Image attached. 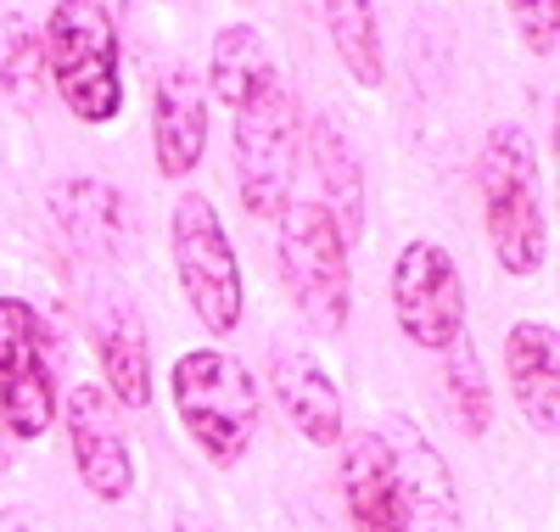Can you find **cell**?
<instances>
[{"label":"cell","instance_id":"obj_18","mask_svg":"<svg viewBox=\"0 0 560 532\" xmlns=\"http://www.w3.org/2000/svg\"><path fill=\"white\" fill-rule=\"evenodd\" d=\"M208 79H213V95L230 107V113H242L258 90L275 84V57H269V45L258 28L247 23H230L213 34V57H208Z\"/></svg>","mask_w":560,"mask_h":532},{"label":"cell","instance_id":"obj_24","mask_svg":"<svg viewBox=\"0 0 560 532\" xmlns=\"http://www.w3.org/2000/svg\"><path fill=\"white\" fill-rule=\"evenodd\" d=\"M174 532H219V527H213V521H202V516H179V521H174Z\"/></svg>","mask_w":560,"mask_h":532},{"label":"cell","instance_id":"obj_23","mask_svg":"<svg viewBox=\"0 0 560 532\" xmlns=\"http://www.w3.org/2000/svg\"><path fill=\"white\" fill-rule=\"evenodd\" d=\"M0 532H34V516L18 510V505H12V510H0Z\"/></svg>","mask_w":560,"mask_h":532},{"label":"cell","instance_id":"obj_6","mask_svg":"<svg viewBox=\"0 0 560 532\" xmlns=\"http://www.w3.org/2000/svg\"><path fill=\"white\" fill-rule=\"evenodd\" d=\"M298 140H303L298 95L280 79L269 90H258L253 102L236 113V190H242L247 213L275 219V213L292 208Z\"/></svg>","mask_w":560,"mask_h":532},{"label":"cell","instance_id":"obj_16","mask_svg":"<svg viewBox=\"0 0 560 532\" xmlns=\"http://www.w3.org/2000/svg\"><path fill=\"white\" fill-rule=\"evenodd\" d=\"M303 140H308L314 180H319V190H325L319 208L337 219L342 241L353 247V241L364 235V163H359V152L348 147V135H342V124H337L331 113H314L308 129H303Z\"/></svg>","mask_w":560,"mask_h":532},{"label":"cell","instance_id":"obj_19","mask_svg":"<svg viewBox=\"0 0 560 532\" xmlns=\"http://www.w3.org/2000/svg\"><path fill=\"white\" fill-rule=\"evenodd\" d=\"M325 34H331V51L342 57L348 79L359 90H376L387 79L382 62V28H376V0H319Z\"/></svg>","mask_w":560,"mask_h":532},{"label":"cell","instance_id":"obj_4","mask_svg":"<svg viewBox=\"0 0 560 532\" xmlns=\"http://www.w3.org/2000/svg\"><path fill=\"white\" fill-rule=\"evenodd\" d=\"M280 280H287L298 314L319 336H337L348 325V314H353L348 241L319 203H292L280 213Z\"/></svg>","mask_w":560,"mask_h":532},{"label":"cell","instance_id":"obj_7","mask_svg":"<svg viewBox=\"0 0 560 532\" xmlns=\"http://www.w3.org/2000/svg\"><path fill=\"white\" fill-rule=\"evenodd\" d=\"M57 343L23 298H0V420L18 443H39L57 426Z\"/></svg>","mask_w":560,"mask_h":532},{"label":"cell","instance_id":"obj_22","mask_svg":"<svg viewBox=\"0 0 560 532\" xmlns=\"http://www.w3.org/2000/svg\"><path fill=\"white\" fill-rule=\"evenodd\" d=\"M533 57H555L560 45V0H504Z\"/></svg>","mask_w":560,"mask_h":532},{"label":"cell","instance_id":"obj_1","mask_svg":"<svg viewBox=\"0 0 560 532\" xmlns=\"http://www.w3.org/2000/svg\"><path fill=\"white\" fill-rule=\"evenodd\" d=\"M482 185V219L504 275H538L549 258V219H544V185H538V152L522 124H499L482 140L477 158Z\"/></svg>","mask_w":560,"mask_h":532},{"label":"cell","instance_id":"obj_8","mask_svg":"<svg viewBox=\"0 0 560 532\" xmlns=\"http://www.w3.org/2000/svg\"><path fill=\"white\" fill-rule=\"evenodd\" d=\"M393 320L427 354H448L465 336V280L448 247L409 241L393 258Z\"/></svg>","mask_w":560,"mask_h":532},{"label":"cell","instance_id":"obj_9","mask_svg":"<svg viewBox=\"0 0 560 532\" xmlns=\"http://www.w3.org/2000/svg\"><path fill=\"white\" fill-rule=\"evenodd\" d=\"M387 449L393 488H398V516L404 532H465V505L459 482L443 460V449L404 415H382V426H370Z\"/></svg>","mask_w":560,"mask_h":532},{"label":"cell","instance_id":"obj_15","mask_svg":"<svg viewBox=\"0 0 560 532\" xmlns=\"http://www.w3.org/2000/svg\"><path fill=\"white\" fill-rule=\"evenodd\" d=\"M504 375H510V398L527 415L538 438L560 431V348L555 331L538 320H516L504 331Z\"/></svg>","mask_w":560,"mask_h":532},{"label":"cell","instance_id":"obj_3","mask_svg":"<svg viewBox=\"0 0 560 532\" xmlns=\"http://www.w3.org/2000/svg\"><path fill=\"white\" fill-rule=\"evenodd\" d=\"M51 84L79 124H113L124 107V73H118V28L102 0H57L39 34Z\"/></svg>","mask_w":560,"mask_h":532},{"label":"cell","instance_id":"obj_10","mask_svg":"<svg viewBox=\"0 0 560 532\" xmlns=\"http://www.w3.org/2000/svg\"><path fill=\"white\" fill-rule=\"evenodd\" d=\"M62 426H68V449H73V471L90 494L102 505H118L129 499L135 488V454H129V438L113 415V398L107 386H68V404H62Z\"/></svg>","mask_w":560,"mask_h":532},{"label":"cell","instance_id":"obj_17","mask_svg":"<svg viewBox=\"0 0 560 532\" xmlns=\"http://www.w3.org/2000/svg\"><path fill=\"white\" fill-rule=\"evenodd\" d=\"M342 505L353 532H404L393 465L376 431H359V438L342 443Z\"/></svg>","mask_w":560,"mask_h":532},{"label":"cell","instance_id":"obj_2","mask_svg":"<svg viewBox=\"0 0 560 532\" xmlns=\"http://www.w3.org/2000/svg\"><path fill=\"white\" fill-rule=\"evenodd\" d=\"M168 393L179 409V426L213 465H242L253 438H258V381L247 375L242 359L224 348H197L179 354Z\"/></svg>","mask_w":560,"mask_h":532},{"label":"cell","instance_id":"obj_5","mask_svg":"<svg viewBox=\"0 0 560 532\" xmlns=\"http://www.w3.org/2000/svg\"><path fill=\"white\" fill-rule=\"evenodd\" d=\"M168 241H174V275H179L185 303L197 309L208 336H230L242 325L247 292H242V258L230 247L213 203L197 197V190H185L168 213Z\"/></svg>","mask_w":560,"mask_h":532},{"label":"cell","instance_id":"obj_13","mask_svg":"<svg viewBox=\"0 0 560 532\" xmlns=\"http://www.w3.org/2000/svg\"><path fill=\"white\" fill-rule=\"evenodd\" d=\"M269 386H275L280 409H287V420L303 431L314 449H337L348 438V431H342V393H337L331 370H325L308 348H292V343L275 348Z\"/></svg>","mask_w":560,"mask_h":532},{"label":"cell","instance_id":"obj_14","mask_svg":"<svg viewBox=\"0 0 560 532\" xmlns=\"http://www.w3.org/2000/svg\"><path fill=\"white\" fill-rule=\"evenodd\" d=\"M152 152L163 180H185L208 152V95L191 68H163L152 95Z\"/></svg>","mask_w":560,"mask_h":532},{"label":"cell","instance_id":"obj_21","mask_svg":"<svg viewBox=\"0 0 560 532\" xmlns=\"http://www.w3.org/2000/svg\"><path fill=\"white\" fill-rule=\"evenodd\" d=\"M39 57H45V51H39V34H34L23 18L0 23V90L18 95L23 107L39 102V68H45Z\"/></svg>","mask_w":560,"mask_h":532},{"label":"cell","instance_id":"obj_11","mask_svg":"<svg viewBox=\"0 0 560 532\" xmlns=\"http://www.w3.org/2000/svg\"><path fill=\"white\" fill-rule=\"evenodd\" d=\"M90 343L107 370V398L124 409H147L152 404V336L140 320V303L124 286H102L90 298Z\"/></svg>","mask_w":560,"mask_h":532},{"label":"cell","instance_id":"obj_12","mask_svg":"<svg viewBox=\"0 0 560 532\" xmlns=\"http://www.w3.org/2000/svg\"><path fill=\"white\" fill-rule=\"evenodd\" d=\"M51 213L62 224V235L79 253L102 258V264H124L135 253V213L124 203V190L96 180V174H73L51 190Z\"/></svg>","mask_w":560,"mask_h":532},{"label":"cell","instance_id":"obj_20","mask_svg":"<svg viewBox=\"0 0 560 532\" xmlns=\"http://www.w3.org/2000/svg\"><path fill=\"white\" fill-rule=\"evenodd\" d=\"M443 393H448V409H454L465 438H488L493 393H488V375H482V359L471 348V336H459V343L443 354Z\"/></svg>","mask_w":560,"mask_h":532}]
</instances>
